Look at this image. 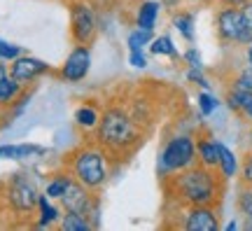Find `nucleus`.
I'll use <instances>...</instances> for the list:
<instances>
[{
    "instance_id": "nucleus-2",
    "label": "nucleus",
    "mask_w": 252,
    "mask_h": 231,
    "mask_svg": "<svg viewBox=\"0 0 252 231\" xmlns=\"http://www.w3.org/2000/svg\"><path fill=\"white\" fill-rule=\"evenodd\" d=\"M145 135H147L145 124L131 112L128 103H124V105L110 103L100 112V122L94 140L108 152L110 159L126 161L145 142Z\"/></svg>"
},
{
    "instance_id": "nucleus-5",
    "label": "nucleus",
    "mask_w": 252,
    "mask_h": 231,
    "mask_svg": "<svg viewBox=\"0 0 252 231\" xmlns=\"http://www.w3.org/2000/svg\"><path fill=\"white\" fill-rule=\"evenodd\" d=\"M37 198H40V192H37L35 182L28 178L26 173L9 175L7 182L2 185V201H5L7 213L12 215H19V217L35 215Z\"/></svg>"
},
{
    "instance_id": "nucleus-12",
    "label": "nucleus",
    "mask_w": 252,
    "mask_h": 231,
    "mask_svg": "<svg viewBox=\"0 0 252 231\" xmlns=\"http://www.w3.org/2000/svg\"><path fill=\"white\" fill-rule=\"evenodd\" d=\"M226 107L236 112L238 117H243L245 122L252 124V91H243V89H236V87H229L224 94Z\"/></svg>"
},
{
    "instance_id": "nucleus-23",
    "label": "nucleus",
    "mask_w": 252,
    "mask_h": 231,
    "mask_svg": "<svg viewBox=\"0 0 252 231\" xmlns=\"http://www.w3.org/2000/svg\"><path fill=\"white\" fill-rule=\"evenodd\" d=\"M154 40V31H143V28L135 26L128 35H126V47L128 52H135V49H145L150 47V42Z\"/></svg>"
},
{
    "instance_id": "nucleus-32",
    "label": "nucleus",
    "mask_w": 252,
    "mask_h": 231,
    "mask_svg": "<svg viewBox=\"0 0 252 231\" xmlns=\"http://www.w3.org/2000/svg\"><path fill=\"white\" fill-rule=\"evenodd\" d=\"M248 0H217L220 7H243Z\"/></svg>"
},
{
    "instance_id": "nucleus-27",
    "label": "nucleus",
    "mask_w": 252,
    "mask_h": 231,
    "mask_svg": "<svg viewBox=\"0 0 252 231\" xmlns=\"http://www.w3.org/2000/svg\"><path fill=\"white\" fill-rule=\"evenodd\" d=\"M236 208L241 215H252V187H241L236 196Z\"/></svg>"
},
{
    "instance_id": "nucleus-18",
    "label": "nucleus",
    "mask_w": 252,
    "mask_h": 231,
    "mask_svg": "<svg viewBox=\"0 0 252 231\" xmlns=\"http://www.w3.org/2000/svg\"><path fill=\"white\" fill-rule=\"evenodd\" d=\"M238 168H241V159L226 147L224 142H220V164H217L220 175H222L224 180H231V178L238 175Z\"/></svg>"
},
{
    "instance_id": "nucleus-34",
    "label": "nucleus",
    "mask_w": 252,
    "mask_h": 231,
    "mask_svg": "<svg viewBox=\"0 0 252 231\" xmlns=\"http://www.w3.org/2000/svg\"><path fill=\"white\" fill-rule=\"evenodd\" d=\"M241 229L252 231V215H243V222H241Z\"/></svg>"
},
{
    "instance_id": "nucleus-1",
    "label": "nucleus",
    "mask_w": 252,
    "mask_h": 231,
    "mask_svg": "<svg viewBox=\"0 0 252 231\" xmlns=\"http://www.w3.org/2000/svg\"><path fill=\"white\" fill-rule=\"evenodd\" d=\"M163 180V189L166 196L173 203L182 208V205H215L222 208V198L226 192V182L217 168H208L203 164H194L189 168L166 175Z\"/></svg>"
},
{
    "instance_id": "nucleus-19",
    "label": "nucleus",
    "mask_w": 252,
    "mask_h": 231,
    "mask_svg": "<svg viewBox=\"0 0 252 231\" xmlns=\"http://www.w3.org/2000/svg\"><path fill=\"white\" fill-rule=\"evenodd\" d=\"M173 26H175V31H178V33H180L187 42H194V37H196V31H194V26H196V19H194V14H191V12H187V9L175 12V14H173Z\"/></svg>"
},
{
    "instance_id": "nucleus-29",
    "label": "nucleus",
    "mask_w": 252,
    "mask_h": 231,
    "mask_svg": "<svg viewBox=\"0 0 252 231\" xmlns=\"http://www.w3.org/2000/svg\"><path fill=\"white\" fill-rule=\"evenodd\" d=\"M187 82H191V84H196V87H201V89H206V91H210V87H213L210 80L203 75V68H189Z\"/></svg>"
},
{
    "instance_id": "nucleus-36",
    "label": "nucleus",
    "mask_w": 252,
    "mask_h": 231,
    "mask_svg": "<svg viewBox=\"0 0 252 231\" xmlns=\"http://www.w3.org/2000/svg\"><path fill=\"white\" fill-rule=\"evenodd\" d=\"M245 63H248V66H252V42H248V45H245Z\"/></svg>"
},
{
    "instance_id": "nucleus-33",
    "label": "nucleus",
    "mask_w": 252,
    "mask_h": 231,
    "mask_svg": "<svg viewBox=\"0 0 252 231\" xmlns=\"http://www.w3.org/2000/svg\"><path fill=\"white\" fill-rule=\"evenodd\" d=\"M241 9H243V17H245V21H248V26H250V31H252V0H248Z\"/></svg>"
},
{
    "instance_id": "nucleus-16",
    "label": "nucleus",
    "mask_w": 252,
    "mask_h": 231,
    "mask_svg": "<svg viewBox=\"0 0 252 231\" xmlns=\"http://www.w3.org/2000/svg\"><path fill=\"white\" fill-rule=\"evenodd\" d=\"M161 12V2L157 0H145L143 5L135 12V26L143 28V31H154L157 28V19Z\"/></svg>"
},
{
    "instance_id": "nucleus-6",
    "label": "nucleus",
    "mask_w": 252,
    "mask_h": 231,
    "mask_svg": "<svg viewBox=\"0 0 252 231\" xmlns=\"http://www.w3.org/2000/svg\"><path fill=\"white\" fill-rule=\"evenodd\" d=\"M215 33L222 45L245 47L248 42H252V31L245 21L241 7H217Z\"/></svg>"
},
{
    "instance_id": "nucleus-10",
    "label": "nucleus",
    "mask_w": 252,
    "mask_h": 231,
    "mask_svg": "<svg viewBox=\"0 0 252 231\" xmlns=\"http://www.w3.org/2000/svg\"><path fill=\"white\" fill-rule=\"evenodd\" d=\"M49 72H52L49 63L42 61V59H35V56H26V54H21L19 59H14V61L9 63V75L17 82H21L24 87L37 82L40 77H45Z\"/></svg>"
},
{
    "instance_id": "nucleus-37",
    "label": "nucleus",
    "mask_w": 252,
    "mask_h": 231,
    "mask_svg": "<svg viewBox=\"0 0 252 231\" xmlns=\"http://www.w3.org/2000/svg\"><path fill=\"white\" fill-rule=\"evenodd\" d=\"M248 150H252V124L248 129Z\"/></svg>"
},
{
    "instance_id": "nucleus-28",
    "label": "nucleus",
    "mask_w": 252,
    "mask_h": 231,
    "mask_svg": "<svg viewBox=\"0 0 252 231\" xmlns=\"http://www.w3.org/2000/svg\"><path fill=\"white\" fill-rule=\"evenodd\" d=\"M21 47L14 45V42H5V40H0V61L2 63H12L14 59L21 56Z\"/></svg>"
},
{
    "instance_id": "nucleus-31",
    "label": "nucleus",
    "mask_w": 252,
    "mask_h": 231,
    "mask_svg": "<svg viewBox=\"0 0 252 231\" xmlns=\"http://www.w3.org/2000/svg\"><path fill=\"white\" fill-rule=\"evenodd\" d=\"M182 61L187 63L189 68H203V59H201V52L196 47H189L187 52L182 54Z\"/></svg>"
},
{
    "instance_id": "nucleus-22",
    "label": "nucleus",
    "mask_w": 252,
    "mask_h": 231,
    "mask_svg": "<svg viewBox=\"0 0 252 231\" xmlns=\"http://www.w3.org/2000/svg\"><path fill=\"white\" fill-rule=\"evenodd\" d=\"M150 54L154 56H168V59H180V52H178V47L175 42L171 40V35H159L154 37L152 42H150Z\"/></svg>"
},
{
    "instance_id": "nucleus-25",
    "label": "nucleus",
    "mask_w": 252,
    "mask_h": 231,
    "mask_svg": "<svg viewBox=\"0 0 252 231\" xmlns=\"http://www.w3.org/2000/svg\"><path fill=\"white\" fill-rule=\"evenodd\" d=\"M229 87H236V89L243 91H252V66H245L234 75V80L229 82Z\"/></svg>"
},
{
    "instance_id": "nucleus-15",
    "label": "nucleus",
    "mask_w": 252,
    "mask_h": 231,
    "mask_svg": "<svg viewBox=\"0 0 252 231\" xmlns=\"http://www.w3.org/2000/svg\"><path fill=\"white\" fill-rule=\"evenodd\" d=\"M37 220H35V227L40 229H47V227H56L59 220H61V208L54 203V198H49L47 194H40L37 198Z\"/></svg>"
},
{
    "instance_id": "nucleus-13",
    "label": "nucleus",
    "mask_w": 252,
    "mask_h": 231,
    "mask_svg": "<svg viewBox=\"0 0 252 231\" xmlns=\"http://www.w3.org/2000/svg\"><path fill=\"white\" fill-rule=\"evenodd\" d=\"M72 122H75V126H77L80 131H84V133H96L98 122H100L98 105H96L94 100H87V103L77 105L75 115H72Z\"/></svg>"
},
{
    "instance_id": "nucleus-3",
    "label": "nucleus",
    "mask_w": 252,
    "mask_h": 231,
    "mask_svg": "<svg viewBox=\"0 0 252 231\" xmlns=\"http://www.w3.org/2000/svg\"><path fill=\"white\" fill-rule=\"evenodd\" d=\"M63 168L70 170L72 178L82 182L87 189L100 192L110 178V157L96 140H84L68 152Z\"/></svg>"
},
{
    "instance_id": "nucleus-26",
    "label": "nucleus",
    "mask_w": 252,
    "mask_h": 231,
    "mask_svg": "<svg viewBox=\"0 0 252 231\" xmlns=\"http://www.w3.org/2000/svg\"><path fill=\"white\" fill-rule=\"evenodd\" d=\"M238 178H241V187H252V150L245 152L243 159H241Z\"/></svg>"
},
{
    "instance_id": "nucleus-30",
    "label": "nucleus",
    "mask_w": 252,
    "mask_h": 231,
    "mask_svg": "<svg viewBox=\"0 0 252 231\" xmlns=\"http://www.w3.org/2000/svg\"><path fill=\"white\" fill-rule=\"evenodd\" d=\"M128 66H133L138 70H143L150 66V59H147V54L145 49H135V52H128Z\"/></svg>"
},
{
    "instance_id": "nucleus-21",
    "label": "nucleus",
    "mask_w": 252,
    "mask_h": 231,
    "mask_svg": "<svg viewBox=\"0 0 252 231\" xmlns=\"http://www.w3.org/2000/svg\"><path fill=\"white\" fill-rule=\"evenodd\" d=\"M70 180H72V175H70V170H59V173H54L52 175V180L47 182V187H45V194L49 196V198H54V201H59L63 196V192H65V187L70 185Z\"/></svg>"
},
{
    "instance_id": "nucleus-4",
    "label": "nucleus",
    "mask_w": 252,
    "mask_h": 231,
    "mask_svg": "<svg viewBox=\"0 0 252 231\" xmlns=\"http://www.w3.org/2000/svg\"><path fill=\"white\" fill-rule=\"evenodd\" d=\"M196 161V138L191 133L171 135L163 142L161 154H159V175L166 178L173 173H180V170L194 166Z\"/></svg>"
},
{
    "instance_id": "nucleus-35",
    "label": "nucleus",
    "mask_w": 252,
    "mask_h": 231,
    "mask_svg": "<svg viewBox=\"0 0 252 231\" xmlns=\"http://www.w3.org/2000/svg\"><path fill=\"white\" fill-rule=\"evenodd\" d=\"M238 229H241V222H238V220H231V222L224 224V231H238Z\"/></svg>"
},
{
    "instance_id": "nucleus-14",
    "label": "nucleus",
    "mask_w": 252,
    "mask_h": 231,
    "mask_svg": "<svg viewBox=\"0 0 252 231\" xmlns=\"http://www.w3.org/2000/svg\"><path fill=\"white\" fill-rule=\"evenodd\" d=\"M196 157L198 164H203L208 168H217V164H220V140H215L208 133H201L196 138Z\"/></svg>"
},
{
    "instance_id": "nucleus-7",
    "label": "nucleus",
    "mask_w": 252,
    "mask_h": 231,
    "mask_svg": "<svg viewBox=\"0 0 252 231\" xmlns=\"http://www.w3.org/2000/svg\"><path fill=\"white\" fill-rule=\"evenodd\" d=\"M70 35L75 45H94L98 37V14L89 0L70 2Z\"/></svg>"
},
{
    "instance_id": "nucleus-17",
    "label": "nucleus",
    "mask_w": 252,
    "mask_h": 231,
    "mask_svg": "<svg viewBox=\"0 0 252 231\" xmlns=\"http://www.w3.org/2000/svg\"><path fill=\"white\" fill-rule=\"evenodd\" d=\"M24 91H26V87H24L21 82L14 80L12 75L2 77V80H0V110L12 107V105H14V100H17Z\"/></svg>"
},
{
    "instance_id": "nucleus-8",
    "label": "nucleus",
    "mask_w": 252,
    "mask_h": 231,
    "mask_svg": "<svg viewBox=\"0 0 252 231\" xmlns=\"http://www.w3.org/2000/svg\"><path fill=\"white\" fill-rule=\"evenodd\" d=\"M185 231H220V208L215 205H182L180 224Z\"/></svg>"
},
{
    "instance_id": "nucleus-24",
    "label": "nucleus",
    "mask_w": 252,
    "mask_h": 231,
    "mask_svg": "<svg viewBox=\"0 0 252 231\" xmlns=\"http://www.w3.org/2000/svg\"><path fill=\"white\" fill-rule=\"evenodd\" d=\"M217 107H220V100H217L210 91L203 89L201 94H198V112H201V117H210Z\"/></svg>"
},
{
    "instance_id": "nucleus-11",
    "label": "nucleus",
    "mask_w": 252,
    "mask_h": 231,
    "mask_svg": "<svg viewBox=\"0 0 252 231\" xmlns=\"http://www.w3.org/2000/svg\"><path fill=\"white\" fill-rule=\"evenodd\" d=\"M47 154V147L35 145V142H5L0 145V161H26L33 157Z\"/></svg>"
},
{
    "instance_id": "nucleus-9",
    "label": "nucleus",
    "mask_w": 252,
    "mask_h": 231,
    "mask_svg": "<svg viewBox=\"0 0 252 231\" xmlns=\"http://www.w3.org/2000/svg\"><path fill=\"white\" fill-rule=\"evenodd\" d=\"M91 61H94V56H91V47L89 45H75L70 49V54L65 56V61L63 66L59 68V77L63 82H70V84H77V82L87 80V75L91 70Z\"/></svg>"
},
{
    "instance_id": "nucleus-20",
    "label": "nucleus",
    "mask_w": 252,
    "mask_h": 231,
    "mask_svg": "<svg viewBox=\"0 0 252 231\" xmlns=\"http://www.w3.org/2000/svg\"><path fill=\"white\" fill-rule=\"evenodd\" d=\"M61 231H91L94 229V224L80 213H72V210H63L61 220L56 224Z\"/></svg>"
}]
</instances>
